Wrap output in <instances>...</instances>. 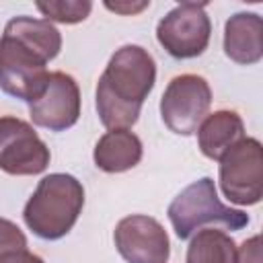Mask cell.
<instances>
[{"label": "cell", "instance_id": "cell-1", "mask_svg": "<svg viewBox=\"0 0 263 263\" xmlns=\"http://www.w3.org/2000/svg\"><path fill=\"white\" fill-rule=\"evenodd\" d=\"M62 47L60 31L45 18L14 16L0 37V88L21 101L37 99L47 82L45 70Z\"/></svg>", "mask_w": 263, "mask_h": 263}, {"label": "cell", "instance_id": "cell-2", "mask_svg": "<svg viewBox=\"0 0 263 263\" xmlns=\"http://www.w3.org/2000/svg\"><path fill=\"white\" fill-rule=\"evenodd\" d=\"M156 80L154 58L140 45L117 49L97 84V111L109 129H127L138 121L142 103Z\"/></svg>", "mask_w": 263, "mask_h": 263}, {"label": "cell", "instance_id": "cell-3", "mask_svg": "<svg viewBox=\"0 0 263 263\" xmlns=\"http://www.w3.org/2000/svg\"><path fill=\"white\" fill-rule=\"evenodd\" d=\"M82 205L84 187L80 181L66 173H53L39 181L23 210V218L39 238L58 240L72 230Z\"/></svg>", "mask_w": 263, "mask_h": 263}, {"label": "cell", "instance_id": "cell-4", "mask_svg": "<svg viewBox=\"0 0 263 263\" xmlns=\"http://www.w3.org/2000/svg\"><path fill=\"white\" fill-rule=\"evenodd\" d=\"M168 220L179 238H189L203 224H222L228 230H240L249 224V216L232 210L218 199L216 185L203 177L187 185L168 205Z\"/></svg>", "mask_w": 263, "mask_h": 263}, {"label": "cell", "instance_id": "cell-5", "mask_svg": "<svg viewBox=\"0 0 263 263\" xmlns=\"http://www.w3.org/2000/svg\"><path fill=\"white\" fill-rule=\"evenodd\" d=\"M210 105L212 90L205 78L197 74H181L168 82L160 99V115L171 132L191 136L205 119Z\"/></svg>", "mask_w": 263, "mask_h": 263}, {"label": "cell", "instance_id": "cell-6", "mask_svg": "<svg viewBox=\"0 0 263 263\" xmlns=\"http://www.w3.org/2000/svg\"><path fill=\"white\" fill-rule=\"evenodd\" d=\"M220 185L234 203L253 205L261 199L263 152L259 140L242 138L220 158Z\"/></svg>", "mask_w": 263, "mask_h": 263}, {"label": "cell", "instance_id": "cell-7", "mask_svg": "<svg viewBox=\"0 0 263 263\" xmlns=\"http://www.w3.org/2000/svg\"><path fill=\"white\" fill-rule=\"evenodd\" d=\"M212 23L203 2H183L175 6L156 27V39L177 60L197 58L210 43Z\"/></svg>", "mask_w": 263, "mask_h": 263}, {"label": "cell", "instance_id": "cell-8", "mask_svg": "<svg viewBox=\"0 0 263 263\" xmlns=\"http://www.w3.org/2000/svg\"><path fill=\"white\" fill-rule=\"evenodd\" d=\"M47 164L49 148L31 125L18 117H0V171L39 175Z\"/></svg>", "mask_w": 263, "mask_h": 263}, {"label": "cell", "instance_id": "cell-9", "mask_svg": "<svg viewBox=\"0 0 263 263\" xmlns=\"http://www.w3.org/2000/svg\"><path fill=\"white\" fill-rule=\"evenodd\" d=\"M29 115L35 125L49 132L72 127L80 115V90L76 80L66 72H49L41 95L29 103Z\"/></svg>", "mask_w": 263, "mask_h": 263}, {"label": "cell", "instance_id": "cell-10", "mask_svg": "<svg viewBox=\"0 0 263 263\" xmlns=\"http://www.w3.org/2000/svg\"><path fill=\"white\" fill-rule=\"evenodd\" d=\"M115 247L127 263H166L171 245L158 220L142 214L119 220L113 232Z\"/></svg>", "mask_w": 263, "mask_h": 263}, {"label": "cell", "instance_id": "cell-11", "mask_svg": "<svg viewBox=\"0 0 263 263\" xmlns=\"http://www.w3.org/2000/svg\"><path fill=\"white\" fill-rule=\"evenodd\" d=\"M224 51L236 64H257L263 55V21L255 12H238L224 27Z\"/></svg>", "mask_w": 263, "mask_h": 263}, {"label": "cell", "instance_id": "cell-12", "mask_svg": "<svg viewBox=\"0 0 263 263\" xmlns=\"http://www.w3.org/2000/svg\"><path fill=\"white\" fill-rule=\"evenodd\" d=\"M245 138V125L234 111H216L208 115L197 127V142L203 156L220 160L238 140Z\"/></svg>", "mask_w": 263, "mask_h": 263}, {"label": "cell", "instance_id": "cell-13", "mask_svg": "<svg viewBox=\"0 0 263 263\" xmlns=\"http://www.w3.org/2000/svg\"><path fill=\"white\" fill-rule=\"evenodd\" d=\"M142 158V142L129 129H111L95 146V164L105 173H123Z\"/></svg>", "mask_w": 263, "mask_h": 263}, {"label": "cell", "instance_id": "cell-14", "mask_svg": "<svg viewBox=\"0 0 263 263\" xmlns=\"http://www.w3.org/2000/svg\"><path fill=\"white\" fill-rule=\"evenodd\" d=\"M236 245L222 230H199L189 249L187 263H236Z\"/></svg>", "mask_w": 263, "mask_h": 263}, {"label": "cell", "instance_id": "cell-15", "mask_svg": "<svg viewBox=\"0 0 263 263\" xmlns=\"http://www.w3.org/2000/svg\"><path fill=\"white\" fill-rule=\"evenodd\" d=\"M37 10L45 16V21H58V23H80L90 14L92 4L90 2H72V0H49V2H37Z\"/></svg>", "mask_w": 263, "mask_h": 263}, {"label": "cell", "instance_id": "cell-16", "mask_svg": "<svg viewBox=\"0 0 263 263\" xmlns=\"http://www.w3.org/2000/svg\"><path fill=\"white\" fill-rule=\"evenodd\" d=\"M16 249H27V238L21 232V228L16 224H12L10 220L0 218V257L4 253L16 251Z\"/></svg>", "mask_w": 263, "mask_h": 263}, {"label": "cell", "instance_id": "cell-17", "mask_svg": "<svg viewBox=\"0 0 263 263\" xmlns=\"http://www.w3.org/2000/svg\"><path fill=\"white\" fill-rule=\"evenodd\" d=\"M259 236H253L242 242L240 251L236 253V263H261V247Z\"/></svg>", "mask_w": 263, "mask_h": 263}, {"label": "cell", "instance_id": "cell-18", "mask_svg": "<svg viewBox=\"0 0 263 263\" xmlns=\"http://www.w3.org/2000/svg\"><path fill=\"white\" fill-rule=\"evenodd\" d=\"M0 263H43V259L29 253L27 249H16L10 253H4L0 257Z\"/></svg>", "mask_w": 263, "mask_h": 263}, {"label": "cell", "instance_id": "cell-19", "mask_svg": "<svg viewBox=\"0 0 263 263\" xmlns=\"http://www.w3.org/2000/svg\"><path fill=\"white\" fill-rule=\"evenodd\" d=\"M105 6H107L109 10H115V12H121V14H134V12L144 10V8L148 6V2H138V4H129V2H125V4H121V2L111 4V2H107Z\"/></svg>", "mask_w": 263, "mask_h": 263}]
</instances>
